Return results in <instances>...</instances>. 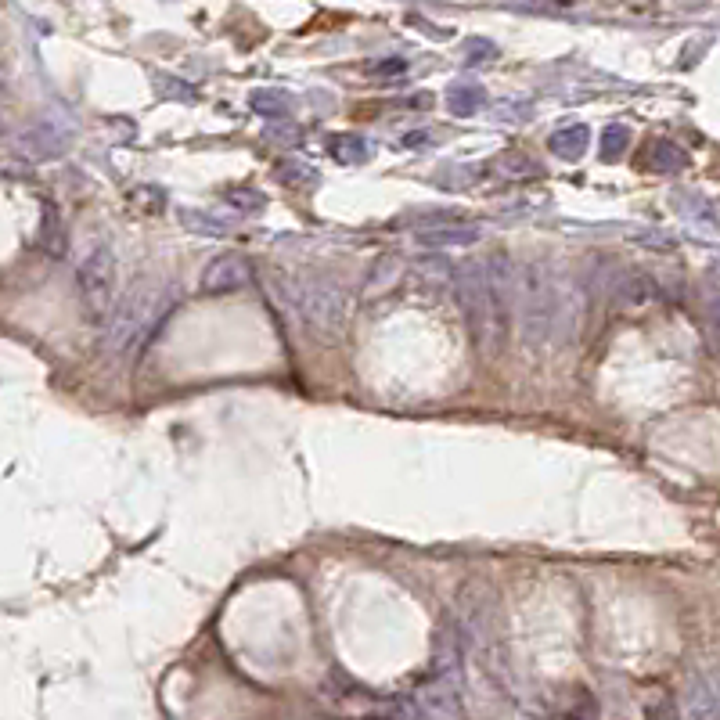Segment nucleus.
Here are the masks:
<instances>
[{
  "instance_id": "obj_20",
  "label": "nucleus",
  "mask_w": 720,
  "mask_h": 720,
  "mask_svg": "<svg viewBox=\"0 0 720 720\" xmlns=\"http://www.w3.org/2000/svg\"><path fill=\"white\" fill-rule=\"evenodd\" d=\"M425 141H432V137H429V134H407V137H404L407 148H418V144H425Z\"/></svg>"
},
{
  "instance_id": "obj_4",
  "label": "nucleus",
  "mask_w": 720,
  "mask_h": 720,
  "mask_svg": "<svg viewBox=\"0 0 720 720\" xmlns=\"http://www.w3.org/2000/svg\"><path fill=\"white\" fill-rule=\"evenodd\" d=\"M288 303L296 306L303 321L317 332H339L350 314V292L332 274H303L296 285H288Z\"/></svg>"
},
{
  "instance_id": "obj_13",
  "label": "nucleus",
  "mask_w": 720,
  "mask_h": 720,
  "mask_svg": "<svg viewBox=\"0 0 720 720\" xmlns=\"http://www.w3.org/2000/svg\"><path fill=\"white\" fill-rule=\"evenodd\" d=\"M684 166H688V155H684L674 141H663V137H659V141L652 144V170L677 173V170H684Z\"/></svg>"
},
{
  "instance_id": "obj_9",
  "label": "nucleus",
  "mask_w": 720,
  "mask_h": 720,
  "mask_svg": "<svg viewBox=\"0 0 720 720\" xmlns=\"http://www.w3.org/2000/svg\"><path fill=\"white\" fill-rule=\"evenodd\" d=\"M699 317H702V335H706V346H710V353H717V357H720V285H717V281H710V285L702 288Z\"/></svg>"
},
{
  "instance_id": "obj_6",
  "label": "nucleus",
  "mask_w": 720,
  "mask_h": 720,
  "mask_svg": "<svg viewBox=\"0 0 720 720\" xmlns=\"http://www.w3.org/2000/svg\"><path fill=\"white\" fill-rule=\"evenodd\" d=\"M252 281V267L242 252H224V256H213L209 267L202 270V292L209 296H224V292H242Z\"/></svg>"
},
{
  "instance_id": "obj_10",
  "label": "nucleus",
  "mask_w": 720,
  "mask_h": 720,
  "mask_svg": "<svg viewBox=\"0 0 720 720\" xmlns=\"http://www.w3.org/2000/svg\"><path fill=\"white\" fill-rule=\"evenodd\" d=\"M418 242L429 249H465L479 242V231L476 227H429V231H418Z\"/></svg>"
},
{
  "instance_id": "obj_12",
  "label": "nucleus",
  "mask_w": 720,
  "mask_h": 720,
  "mask_svg": "<svg viewBox=\"0 0 720 720\" xmlns=\"http://www.w3.org/2000/svg\"><path fill=\"white\" fill-rule=\"evenodd\" d=\"M249 105H252V112H260V116H270V119H281L292 112V98L281 94V90H267V87L252 90Z\"/></svg>"
},
{
  "instance_id": "obj_8",
  "label": "nucleus",
  "mask_w": 720,
  "mask_h": 720,
  "mask_svg": "<svg viewBox=\"0 0 720 720\" xmlns=\"http://www.w3.org/2000/svg\"><path fill=\"white\" fill-rule=\"evenodd\" d=\"M65 144H69V134H65V130H54L51 123L33 126V130H26V134L18 137V148L29 152L33 159H47V155L65 152Z\"/></svg>"
},
{
  "instance_id": "obj_14",
  "label": "nucleus",
  "mask_w": 720,
  "mask_h": 720,
  "mask_svg": "<svg viewBox=\"0 0 720 720\" xmlns=\"http://www.w3.org/2000/svg\"><path fill=\"white\" fill-rule=\"evenodd\" d=\"M447 101L458 116H472V112H479V105H483V90H479L476 83H458V87H450Z\"/></svg>"
},
{
  "instance_id": "obj_19",
  "label": "nucleus",
  "mask_w": 720,
  "mask_h": 720,
  "mask_svg": "<svg viewBox=\"0 0 720 720\" xmlns=\"http://www.w3.org/2000/svg\"><path fill=\"white\" fill-rule=\"evenodd\" d=\"M645 720H681L677 717V706H674V699H659V702H648V710H645Z\"/></svg>"
},
{
  "instance_id": "obj_11",
  "label": "nucleus",
  "mask_w": 720,
  "mask_h": 720,
  "mask_svg": "<svg viewBox=\"0 0 720 720\" xmlns=\"http://www.w3.org/2000/svg\"><path fill=\"white\" fill-rule=\"evenodd\" d=\"M587 141H591V130L576 123V126H566V130H555V134H551V141H548V148L558 155V159L576 162L580 155L587 152Z\"/></svg>"
},
{
  "instance_id": "obj_21",
  "label": "nucleus",
  "mask_w": 720,
  "mask_h": 720,
  "mask_svg": "<svg viewBox=\"0 0 720 720\" xmlns=\"http://www.w3.org/2000/svg\"><path fill=\"white\" fill-rule=\"evenodd\" d=\"M378 72H404V62H386V65H378Z\"/></svg>"
},
{
  "instance_id": "obj_1",
  "label": "nucleus",
  "mask_w": 720,
  "mask_h": 720,
  "mask_svg": "<svg viewBox=\"0 0 720 720\" xmlns=\"http://www.w3.org/2000/svg\"><path fill=\"white\" fill-rule=\"evenodd\" d=\"M515 317L519 335L533 350L540 346H562L576 335L580 321V292L566 278V270L548 260L519 263V285H515Z\"/></svg>"
},
{
  "instance_id": "obj_7",
  "label": "nucleus",
  "mask_w": 720,
  "mask_h": 720,
  "mask_svg": "<svg viewBox=\"0 0 720 720\" xmlns=\"http://www.w3.org/2000/svg\"><path fill=\"white\" fill-rule=\"evenodd\" d=\"M688 720H720L717 677H692V684H688Z\"/></svg>"
},
{
  "instance_id": "obj_16",
  "label": "nucleus",
  "mask_w": 720,
  "mask_h": 720,
  "mask_svg": "<svg viewBox=\"0 0 720 720\" xmlns=\"http://www.w3.org/2000/svg\"><path fill=\"white\" fill-rule=\"evenodd\" d=\"M40 245H44L51 256H62V252H65V231H62V220H58V213H47L44 216V227H40Z\"/></svg>"
},
{
  "instance_id": "obj_3",
  "label": "nucleus",
  "mask_w": 720,
  "mask_h": 720,
  "mask_svg": "<svg viewBox=\"0 0 720 720\" xmlns=\"http://www.w3.org/2000/svg\"><path fill=\"white\" fill-rule=\"evenodd\" d=\"M170 306V292L162 285H152V281H137L130 292L116 303V310L108 314L105 321V350L112 357H126L134 350L137 342L148 339L159 317L166 314Z\"/></svg>"
},
{
  "instance_id": "obj_15",
  "label": "nucleus",
  "mask_w": 720,
  "mask_h": 720,
  "mask_svg": "<svg viewBox=\"0 0 720 720\" xmlns=\"http://www.w3.org/2000/svg\"><path fill=\"white\" fill-rule=\"evenodd\" d=\"M627 144H630V130H627V126H620V123L605 126V134H602V159H605V162H616L623 152H627Z\"/></svg>"
},
{
  "instance_id": "obj_18",
  "label": "nucleus",
  "mask_w": 720,
  "mask_h": 720,
  "mask_svg": "<svg viewBox=\"0 0 720 720\" xmlns=\"http://www.w3.org/2000/svg\"><path fill=\"white\" fill-rule=\"evenodd\" d=\"M227 206L242 209V213H256V209H263V195L252 188H231L227 191Z\"/></svg>"
},
{
  "instance_id": "obj_17",
  "label": "nucleus",
  "mask_w": 720,
  "mask_h": 720,
  "mask_svg": "<svg viewBox=\"0 0 720 720\" xmlns=\"http://www.w3.org/2000/svg\"><path fill=\"white\" fill-rule=\"evenodd\" d=\"M332 155L339 162H364L368 159V144L360 137H332Z\"/></svg>"
},
{
  "instance_id": "obj_5",
  "label": "nucleus",
  "mask_w": 720,
  "mask_h": 720,
  "mask_svg": "<svg viewBox=\"0 0 720 720\" xmlns=\"http://www.w3.org/2000/svg\"><path fill=\"white\" fill-rule=\"evenodd\" d=\"M116 281H119L116 252L108 249V245H94L83 256L80 270H76V292H80V303L90 321H108V314L116 310V303H112Z\"/></svg>"
},
{
  "instance_id": "obj_2",
  "label": "nucleus",
  "mask_w": 720,
  "mask_h": 720,
  "mask_svg": "<svg viewBox=\"0 0 720 720\" xmlns=\"http://www.w3.org/2000/svg\"><path fill=\"white\" fill-rule=\"evenodd\" d=\"M515 285H519V267L504 252L486 260H465L454 270V296L465 310L468 332L483 353H497L508 339Z\"/></svg>"
}]
</instances>
